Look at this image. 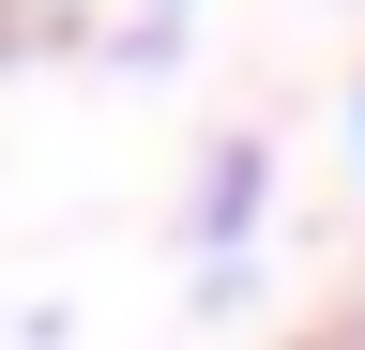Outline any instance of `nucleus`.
Wrapping results in <instances>:
<instances>
[{"label":"nucleus","instance_id":"f257e3e1","mask_svg":"<svg viewBox=\"0 0 365 350\" xmlns=\"http://www.w3.org/2000/svg\"><path fill=\"white\" fill-rule=\"evenodd\" d=\"M244 213H259V153H213V198H198V229L228 244V229H244Z\"/></svg>","mask_w":365,"mask_h":350}]
</instances>
